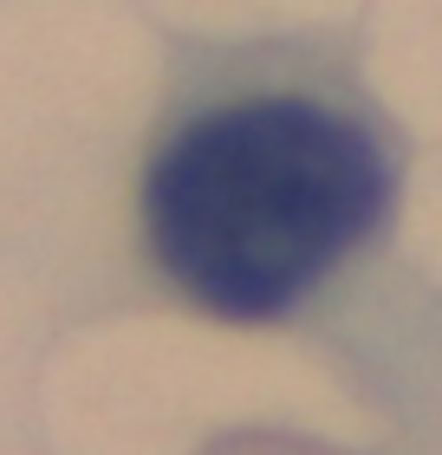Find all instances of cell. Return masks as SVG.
Segmentation results:
<instances>
[{
    "label": "cell",
    "mask_w": 442,
    "mask_h": 455,
    "mask_svg": "<svg viewBox=\"0 0 442 455\" xmlns=\"http://www.w3.org/2000/svg\"><path fill=\"white\" fill-rule=\"evenodd\" d=\"M384 196V150L358 117L319 98H241L157 150L143 228L182 299L215 319H273L371 235Z\"/></svg>",
    "instance_id": "cell-1"
}]
</instances>
